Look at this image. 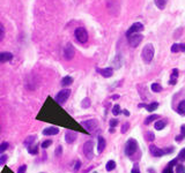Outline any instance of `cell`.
Returning <instances> with one entry per match:
<instances>
[{
  "label": "cell",
  "instance_id": "cell-8",
  "mask_svg": "<svg viewBox=\"0 0 185 173\" xmlns=\"http://www.w3.org/2000/svg\"><path fill=\"white\" fill-rule=\"evenodd\" d=\"M81 125H82L83 127L87 129L88 132H94L95 129L97 128V126H98L97 121L95 120V119H89V120L82 121V122H81Z\"/></svg>",
  "mask_w": 185,
  "mask_h": 173
},
{
  "label": "cell",
  "instance_id": "cell-9",
  "mask_svg": "<svg viewBox=\"0 0 185 173\" xmlns=\"http://www.w3.org/2000/svg\"><path fill=\"white\" fill-rule=\"evenodd\" d=\"M142 30H144V24L140 22H136L134 24H132V26L130 27V29L126 32V36L132 34H138V32H141Z\"/></svg>",
  "mask_w": 185,
  "mask_h": 173
},
{
  "label": "cell",
  "instance_id": "cell-4",
  "mask_svg": "<svg viewBox=\"0 0 185 173\" xmlns=\"http://www.w3.org/2000/svg\"><path fill=\"white\" fill-rule=\"evenodd\" d=\"M69 96H71V90H69V89H63V90L59 91L58 95L54 97V101H56L59 105H64L65 102L67 101Z\"/></svg>",
  "mask_w": 185,
  "mask_h": 173
},
{
  "label": "cell",
  "instance_id": "cell-27",
  "mask_svg": "<svg viewBox=\"0 0 185 173\" xmlns=\"http://www.w3.org/2000/svg\"><path fill=\"white\" fill-rule=\"evenodd\" d=\"M35 136H29V137H27V140L24 141V146H27V147H29V146H31L33 143H34L35 141Z\"/></svg>",
  "mask_w": 185,
  "mask_h": 173
},
{
  "label": "cell",
  "instance_id": "cell-5",
  "mask_svg": "<svg viewBox=\"0 0 185 173\" xmlns=\"http://www.w3.org/2000/svg\"><path fill=\"white\" fill-rule=\"evenodd\" d=\"M83 154L88 159H93L94 157V142L93 141H87L83 146Z\"/></svg>",
  "mask_w": 185,
  "mask_h": 173
},
{
  "label": "cell",
  "instance_id": "cell-23",
  "mask_svg": "<svg viewBox=\"0 0 185 173\" xmlns=\"http://www.w3.org/2000/svg\"><path fill=\"white\" fill-rule=\"evenodd\" d=\"M115 169H116V163H115V161H109V162L106 163L105 170L108 171V172H110V171H113Z\"/></svg>",
  "mask_w": 185,
  "mask_h": 173
},
{
  "label": "cell",
  "instance_id": "cell-16",
  "mask_svg": "<svg viewBox=\"0 0 185 173\" xmlns=\"http://www.w3.org/2000/svg\"><path fill=\"white\" fill-rule=\"evenodd\" d=\"M177 77H178V69L175 68V69H172V72H171V79H170V81H169V84L175 86L176 82H177Z\"/></svg>",
  "mask_w": 185,
  "mask_h": 173
},
{
  "label": "cell",
  "instance_id": "cell-47",
  "mask_svg": "<svg viewBox=\"0 0 185 173\" xmlns=\"http://www.w3.org/2000/svg\"><path fill=\"white\" fill-rule=\"evenodd\" d=\"M118 98H119V96H118V95H113V96H112V99H118Z\"/></svg>",
  "mask_w": 185,
  "mask_h": 173
},
{
  "label": "cell",
  "instance_id": "cell-49",
  "mask_svg": "<svg viewBox=\"0 0 185 173\" xmlns=\"http://www.w3.org/2000/svg\"><path fill=\"white\" fill-rule=\"evenodd\" d=\"M0 129H1V128H0Z\"/></svg>",
  "mask_w": 185,
  "mask_h": 173
},
{
  "label": "cell",
  "instance_id": "cell-7",
  "mask_svg": "<svg viewBox=\"0 0 185 173\" xmlns=\"http://www.w3.org/2000/svg\"><path fill=\"white\" fill-rule=\"evenodd\" d=\"M74 54H75L74 46H73L71 43H68L67 45L65 46V49H64V58L66 59V60H71V59H73Z\"/></svg>",
  "mask_w": 185,
  "mask_h": 173
},
{
  "label": "cell",
  "instance_id": "cell-13",
  "mask_svg": "<svg viewBox=\"0 0 185 173\" xmlns=\"http://www.w3.org/2000/svg\"><path fill=\"white\" fill-rule=\"evenodd\" d=\"M13 59V54L11 52H0V64L8 62Z\"/></svg>",
  "mask_w": 185,
  "mask_h": 173
},
{
  "label": "cell",
  "instance_id": "cell-12",
  "mask_svg": "<svg viewBox=\"0 0 185 173\" xmlns=\"http://www.w3.org/2000/svg\"><path fill=\"white\" fill-rule=\"evenodd\" d=\"M105 146H106V142H105V139L103 137V136H98L97 137V151L98 154H102L104 149H105Z\"/></svg>",
  "mask_w": 185,
  "mask_h": 173
},
{
  "label": "cell",
  "instance_id": "cell-44",
  "mask_svg": "<svg viewBox=\"0 0 185 173\" xmlns=\"http://www.w3.org/2000/svg\"><path fill=\"white\" fill-rule=\"evenodd\" d=\"M61 151H63V150H61V147H58V148H57V149H56V155H57V156H60V155H61Z\"/></svg>",
  "mask_w": 185,
  "mask_h": 173
},
{
  "label": "cell",
  "instance_id": "cell-26",
  "mask_svg": "<svg viewBox=\"0 0 185 173\" xmlns=\"http://www.w3.org/2000/svg\"><path fill=\"white\" fill-rule=\"evenodd\" d=\"M121 106L116 104V105L112 107V114L113 116H118V114H121Z\"/></svg>",
  "mask_w": 185,
  "mask_h": 173
},
{
  "label": "cell",
  "instance_id": "cell-35",
  "mask_svg": "<svg viewBox=\"0 0 185 173\" xmlns=\"http://www.w3.org/2000/svg\"><path fill=\"white\" fill-rule=\"evenodd\" d=\"M28 152H29V154H31V155H36L38 152V147H37V146H36V147H33V148L29 147V149H28Z\"/></svg>",
  "mask_w": 185,
  "mask_h": 173
},
{
  "label": "cell",
  "instance_id": "cell-3",
  "mask_svg": "<svg viewBox=\"0 0 185 173\" xmlns=\"http://www.w3.org/2000/svg\"><path fill=\"white\" fill-rule=\"evenodd\" d=\"M74 36H75L76 41L79 42V43H81V44L87 43L88 32H87V30L83 28V27H79V28H76L75 31H74Z\"/></svg>",
  "mask_w": 185,
  "mask_h": 173
},
{
  "label": "cell",
  "instance_id": "cell-38",
  "mask_svg": "<svg viewBox=\"0 0 185 173\" xmlns=\"http://www.w3.org/2000/svg\"><path fill=\"white\" fill-rule=\"evenodd\" d=\"M162 173H174V170H172V166H170V165L166 166V169L163 170Z\"/></svg>",
  "mask_w": 185,
  "mask_h": 173
},
{
  "label": "cell",
  "instance_id": "cell-28",
  "mask_svg": "<svg viewBox=\"0 0 185 173\" xmlns=\"http://www.w3.org/2000/svg\"><path fill=\"white\" fill-rule=\"evenodd\" d=\"M177 159L181 161V162H185V148L179 151V154H178V156H177Z\"/></svg>",
  "mask_w": 185,
  "mask_h": 173
},
{
  "label": "cell",
  "instance_id": "cell-31",
  "mask_svg": "<svg viewBox=\"0 0 185 173\" xmlns=\"http://www.w3.org/2000/svg\"><path fill=\"white\" fill-rule=\"evenodd\" d=\"M176 173H185V166L183 164L176 165Z\"/></svg>",
  "mask_w": 185,
  "mask_h": 173
},
{
  "label": "cell",
  "instance_id": "cell-14",
  "mask_svg": "<svg viewBox=\"0 0 185 173\" xmlns=\"http://www.w3.org/2000/svg\"><path fill=\"white\" fill-rule=\"evenodd\" d=\"M97 72L101 74L102 76H104V77H111L113 74V69L112 68H103V69H101V68H97Z\"/></svg>",
  "mask_w": 185,
  "mask_h": 173
},
{
  "label": "cell",
  "instance_id": "cell-45",
  "mask_svg": "<svg viewBox=\"0 0 185 173\" xmlns=\"http://www.w3.org/2000/svg\"><path fill=\"white\" fill-rule=\"evenodd\" d=\"M179 45V51H182V52H185V44L183 43V44H178Z\"/></svg>",
  "mask_w": 185,
  "mask_h": 173
},
{
  "label": "cell",
  "instance_id": "cell-22",
  "mask_svg": "<svg viewBox=\"0 0 185 173\" xmlns=\"http://www.w3.org/2000/svg\"><path fill=\"white\" fill-rule=\"evenodd\" d=\"M154 2H155V5L157 6L159 9H163V8L166 7L168 0H154Z\"/></svg>",
  "mask_w": 185,
  "mask_h": 173
},
{
  "label": "cell",
  "instance_id": "cell-29",
  "mask_svg": "<svg viewBox=\"0 0 185 173\" xmlns=\"http://www.w3.org/2000/svg\"><path fill=\"white\" fill-rule=\"evenodd\" d=\"M81 106H82L83 109L89 107V106H90V99H89V98H85L82 101V103H81Z\"/></svg>",
  "mask_w": 185,
  "mask_h": 173
},
{
  "label": "cell",
  "instance_id": "cell-19",
  "mask_svg": "<svg viewBox=\"0 0 185 173\" xmlns=\"http://www.w3.org/2000/svg\"><path fill=\"white\" fill-rule=\"evenodd\" d=\"M177 112H178V114H181V116H185V99L182 101V102L178 104Z\"/></svg>",
  "mask_w": 185,
  "mask_h": 173
},
{
  "label": "cell",
  "instance_id": "cell-48",
  "mask_svg": "<svg viewBox=\"0 0 185 173\" xmlns=\"http://www.w3.org/2000/svg\"><path fill=\"white\" fill-rule=\"evenodd\" d=\"M93 173H97V172H93Z\"/></svg>",
  "mask_w": 185,
  "mask_h": 173
},
{
  "label": "cell",
  "instance_id": "cell-11",
  "mask_svg": "<svg viewBox=\"0 0 185 173\" xmlns=\"http://www.w3.org/2000/svg\"><path fill=\"white\" fill-rule=\"evenodd\" d=\"M76 137H78V134L75 132H72V131H67L65 134V141L68 144H72V143L75 142Z\"/></svg>",
  "mask_w": 185,
  "mask_h": 173
},
{
  "label": "cell",
  "instance_id": "cell-30",
  "mask_svg": "<svg viewBox=\"0 0 185 173\" xmlns=\"http://www.w3.org/2000/svg\"><path fill=\"white\" fill-rule=\"evenodd\" d=\"M8 147H9V144H8L7 142H3V143H1V144H0V154L5 152V151L8 149Z\"/></svg>",
  "mask_w": 185,
  "mask_h": 173
},
{
  "label": "cell",
  "instance_id": "cell-41",
  "mask_svg": "<svg viewBox=\"0 0 185 173\" xmlns=\"http://www.w3.org/2000/svg\"><path fill=\"white\" fill-rule=\"evenodd\" d=\"M118 125V120L117 119H111L110 120V127H112V128H115L116 126Z\"/></svg>",
  "mask_w": 185,
  "mask_h": 173
},
{
  "label": "cell",
  "instance_id": "cell-36",
  "mask_svg": "<svg viewBox=\"0 0 185 173\" xmlns=\"http://www.w3.org/2000/svg\"><path fill=\"white\" fill-rule=\"evenodd\" d=\"M4 37H5V28H4V26L0 23V42L4 39Z\"/></svg>",
  "mask_w": 185,
  "mask_h": 173
},
{
  "label": "cell",
  "instance_id": "cell-34",
  "mask_svg": "<svg viewBox=\"0 0 185 173\" xmlns=\"http://www.w3.org/2000/svg\"><path fill=\"white\" fill-rule=\"evenodd\" d=\"M51 144H52V141H51V140H46V141H44V142L42 143V148H43V149H46V148H49Z\"/></svg>",
  "mask_w": 185,
  "mask_h": 173
},
{
  "label": "cell",
  "instance_id": "cell-33",
  "mask_svg": "<svg viewBox=\"0 0 185 173\" xmlns=\"http://www.w3.org/2000/svg\"><path fill=\"white\" fill-rule=\"evenodd\" d=\"M129 129H130V122H125V124L121 126V133H123V134H125Z\"/></svg>",
  "mask_w": 185,
  "mask_h": 173
},
{
  "label": "cell",
  "instance_id": "cell-18",
  "mask_svg": "<svg viewBox=\"0 0 185 173\" xmlns=\"http://www.w3.org/2000/svg\"><path fill=\"white\" fill-rule=\"evenodd\" d=\"M72 83H73V79L71 76H65V77H63V80H61V86H71Z\"/></svg>",
  "mask_w": 185,
  "mask_h": 173
},
{
  "label": "cell",
  "instance_id": "cell-17",
  "mask_svg": "<svg viewBox=\"0 0 185 173\" xmlns=\"http://www.w3.org/2000/svg\"><path fill=\"white\" fill-rule=\"evenodd\" d=\"M166 126H167V121L166 120H157L154 125V127H155L156 131H162Z\"/></svg>",
  "mask_w": 185,
  "mask_h": 173
},
{
  "label": "cell",
  "instance_id": "cell-15",
  "mask_svg": "<svg viewBox=\"0 0 185 173\" xmlns=\"http://www.w3.org/2000/svg\"><path fill=\"white\" fill-rule=\"evenodd\" d=\"M58 133H59V129L57 127H49V128H45V129L43 131V135L51 136V135H57Z\"/></svg>",
  "mask_w": 185,
  "mask_h": 173
},
{
  "label": "cell",
  "instance_id": "cell-20",
  "mask_svg": "<svg viewBox=\"0 0 185 173\" xmlns=\"http://www.w3.org/2000/svg\"><path fill=\"white\" fill-rule=\"evenodd\" d=\"M145 107L147 109V111H149V112H153V111H155V110L159 107V103H151V104H145Z\"/></svg>",
  "mask_w": 185,
  "mask_h": 173
},
{
  "label": "cell",
  "instance_id": "cell-25",
  "mask_svg": "<svg viewBox=\"0 0 185 173\" xmlns=\"http://www.w3.org/2000/svg\"><path fill=\"white\" fill-rule=\"evenodd\" d=\"M145 139L147 140V141H149V142H152V141H154L155 140V135L154 133L152 132H147L146 134H145Z\"/></svg>",
  "mask_w": 185,
  "mask_h": 173
},
{
  "label": "cell",
  "instance_id": "cell-43",
  "mask_svg": "<svg viewBox=\"0 0 185 173\" xmlns=\"http://www.w3.org/2000/svg\"><path fill=\"white\" fill-rule=\"evenodd\" d=\"M181 136L183 139H185V125H183L181 127Z\"/></svg>",
  "mask_w": 185,
  "mask_h": 173
},
{
  "label": "cell",
  "instance_id": "cell-37",
  "mask_svg": "<svg viewBox=\"0 0 185 173\" xmlns=\"http://www.w3.org/2000/svg\"><path fill=\"white\" fill-rule=\"evenodd\" d=\"M131 173H141L140 172V169H139V165L138 164H134L132 167V170H131Z\"/></svg>",
  "mask_w": 185,
  "mask_h": 173
},
{
  "label": "cell",
  "instance_id": "cell-46",
  "mask_svg": "<svg viewBox=\"0 0 185 173\" xmlns=\"http://www.w3.org/2000/svg\"><path fill=\"white\" fill-rule=\"evenodd\" d=\"M123 113H124L126 117H129V116H130V112L127 111V110H124V111H123Z\"/></svg>",
  "mask_w": 185,
  "mask_h": 173
},
{
  "label": "cell",
  "instance_id": "cell-40",
  "mask_svg": "<svg viewBox=\"0 0 185 173\" xmlns=\"http://www.w3.org/2000/svg\"><path fill=\"white\" fill-rule=\"evenodd\" d=\"M80 167H81V162L80 161H76V163L74 164V167H73V171L76 172V171H79Z\"/></svg>",
  "mask_w": 185,
  "mask_h": 173
},
{
  "label": "cell",
  "instance_id": "cell-32",
  "mask_svg": "<svg viewBox=\"0 0 185 173\" xmlns=\"http://www.w3.org/2000/svg\"><path fill=\"white\" fill-rule=\"evenodd\" d=\"M7 159H8L7 155H3V156L0 157V166L5 165V164H6V162H7Z\"/></svg>",
  "mask_w": 185,
  "mask_h": 173
},
{
  "label": "cell",
  "instance_id": "cell-21",
  "mask_svg": "<svg viewBox=\"0 0 185 173\" xmlns=\"http://www.w3.org/2000/svg\"><path fill=\"white\" fill-rule=\"evenodd\" d=\"M160 116L159 114H152V116H149V117H147L146 119H145V125H149L152 124L154 120H156V119H159Z\"/></svg>",
  "mask_w": 185,
  "mask_h": 173
},
{
  "label": "cell",
  "instance_id": "cell-2",
  "mask_svg": "<svg viewBox=\"0 0 185 173\" xmlns=\"http://www.w3.org/2000/svg\"><path fill=\"white\" fill-rule=\"evenodd\" d=\"M136 150H138V142L134 139H130L125 144V155L127 157H131L136 154Z\"/></svg>",
  "mask_w": 185,
  "mask_h": 173
},
{
  "label": "cell",
  "instance_id": "cell-6",
  "mask_svg": "<svg viewBox=\"0 0 185 173\" xmlns=\"http://www.w3.org/2000/svg\"><path fill=\"white\" fill-rule=\"evenodd\" d=\"M126 37L129 39V44L132 46V47H136V46L141 43V41H142V35H140L139 32H138V34L129 35V36H126Z\"/></svg>",
  "mask_w": 185,
  "mask_h": 173
},
{
  "label": "cell",
  "instance_id": "cell-39",
  "mask_svg": "<svg viewBox=\"0 0 185 173\" xmlns=\"http://www.w3.org/2000/svg\"><path fill=\"white\" fill-rule=\"evenodd\" d=\"M171 52L174 53L179 52V45L178 44H172V46H171Z\"/></svg>",
  "mask_w": 185,
  "mask_h": 173
},
{
  "label": "cell",
  "instance_id": "cell-1",
  "mask_svg": "<svg viewBox=\"0 0 185 173\" xmlns=\"http://www.w3.org/2000/svg\"><path fill=\"white\" fill-rule=\"evenodd\" d=\"M141 57H142V60L146 64H149L154 58V46L152 44L145 45V47L142 49V52H141Z\"/></svg>",
  "mask_w": 185,
  "mask_h": 173
},
{
  "label": "cell",
  "instance_id": "cell-24",
  "mask_svg": "<svg viewBox=\"0 0 185 173\" xmlns=\"http://www.w3.org/2000/svg\"><path fill=\"white\" fill-rule=\"evenodd\" d=\"M151 88L153 92H161V91H162V86H160L159 83H153Z\"/></svg>",
  "mask_w": 185,
  "mask_h": 173
},
{
  "label": "cell",
  "instance_id": "cell-42",
  "mask_svg": "<svg viewBox=\"0 0 185 173\" xmlns=\"http://www.w3.org/2000/svg\"><path fill=\"white\" fill-rule=\"evenodd\" d=\"M26 170H27V165H22L18 170V173H26Z\"/></svg>",
  "mask_w": 185,
  "mask_h": 173
},
{
  "label": "cell",
  "instance_id": "cell-10",
  "mask_svg": "<svg viewBox=\"0 0 185 173\" xmlns=\"http://www.w3.org/2000/svg\"><path fill=\"white\" fill-rule=\"evenodd\" d=\"M149 151H151L152 156H154V157H161L163 155H166L164 150L157 148L156 146H154V144H151V146H149Z\"/></svg>",
  "mask_w": 185,
  "mask_h": 173
}]
</instances>
